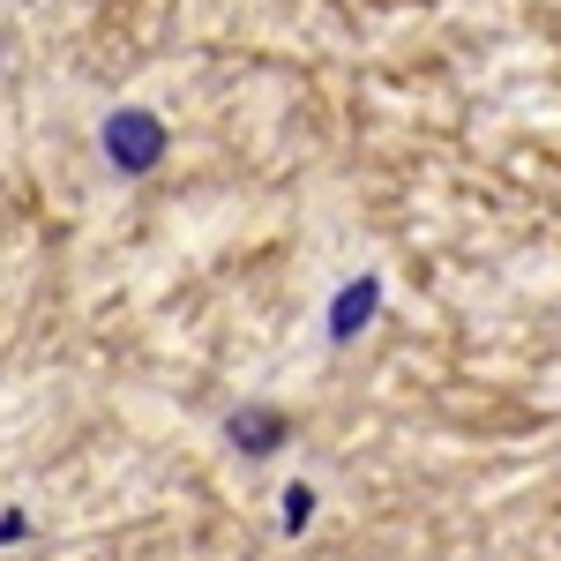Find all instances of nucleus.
<instances>
[{
  "label": "nucleus",
  "mask_w": 561,
  "mask_h": 561,
  "mask_svg": "<svg viewBox=\"0 0 561 561\" xmlns=\"http://www.w3.org/2000/svg\"><path fill=\"white\" fill-rule=\"evenodd\" d=\"M232 442H240L248 457H270V449L285 442V420H277V412H232Z\"/></svg>",
  "instance_id": "nucleus-2"
},
{
  "label": "nucleus",
  "mask_w": 561,
  "mask_h": 561,
  "mask_svg": "<svg viewBox=\"0 0 561 561\" xmlns=\"http://www.w3.org/2000/svg\"><path fill=\"white\" fill-rule=\"evenodd\" d=\"M105 158H113L121 173H150V165L165 158V128H158L150 113H113V121H105Z\"/></svg>",
  "instance_id": "nucleus-1"
},
{
  "label": "nucleus",
  "mask_w": 561,
  "mask_h": 561,
  "mask_svg": "<svg viewBox=\"0 0 561 561\" xmlns=\"http://www.w3.org/2000/svg\"><path fill=\"white\" fill-rule=\"evenodd\" d=\"M367 314H375V285L359 277V285H345V293H337V307H330V330H337V337H359V330H367Z\"/></svg>",
  "instance_id": "nucleus-3"
},
{
  "label": "nucleus",
  "mask_w": 561,
  "mask_h": 561,
  "mask_svg": "<svg viewBox=\"0 0 561 561\" xmlns=\"http://www.w3.org/2000/svg\"><path fill=\"white\" fill-rule=\"evenodd\" d=\"M307 510H314V494H307V486H293V494H285V524H307Z\"/></svg>",
  "instance_id": "nucleus-4"
}]
</instances>
